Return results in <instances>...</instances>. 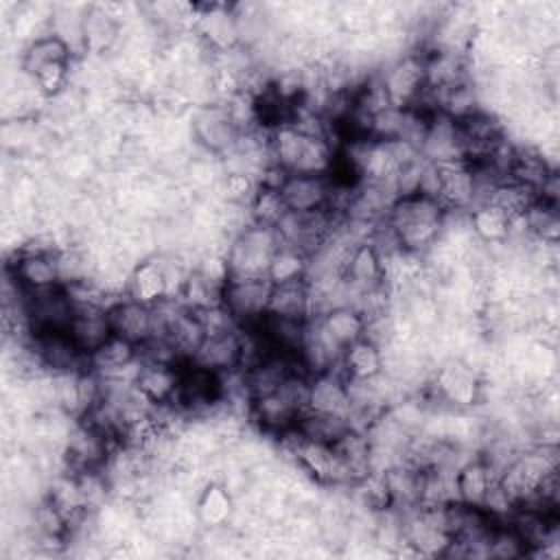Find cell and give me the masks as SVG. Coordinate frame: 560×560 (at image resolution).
Masks as SVG:
<instances>
[{"label": "cell", "mask_w": 560, "mask_h": 560, "mask_svg": "<svg viewBox=\"0 0 560 560\" xmlns=\"http://www.w3.org/2000/svg\"><path fill=\"white\" fill-rule=\"evenodd\" d=\"M192 31L197 39L210 50V55L238 46V31L232 4H195Z\"/></svg>", "instance_id": "obj_8"}, {"label": "cell", "mask_w": 560, "mask_h": 560, "mask_svg": "<svg viewBox=\"0 0 560 560\" xmlns=\"http://www.w3.org/2000/svg\"><path fill=\"white\" fill-rule=\"evenodd\" d=\"M127 295L147 306H153L164 298H168L164 267L158 256L142 258L131 267L129 280H127Z\"/></svg>", "instance_id": "obj_18"}, {"label": "cell", "mask_w": 560, "mask_h": 560, "mask_svg": "<svg viewBox=\"0 0 560 560\" xmlns=\"http://www.w3.org/2000/svg\"><path fill=\"white\" fill-rule=\"evenodd\" d=\"M308 409L317 411V413L339 416V418L348 420L350 398H348L346 378H343L341 372L332 370V372L311 376V381H308Z\"/></svg>", "instance_id": "obj_17"}, {"label": "cell", "mask_w": 560, "mask_h": 560, "mask_svg": "<svg viewBox=\"0 0 560 560\" xmlns=\"http://www.w3.org/2000/svg\"><path fill=\"white\" fill-rule=\"evenodd\" d=\"M523 219L532 238L545 245H558V238H560L558 203H549L536 197V201L523 212Z\"/></svg>", "instance_id": "obj_27"}, {"label": "cell", "mask_w": 560, "mask_h": 560, "mask_svg": "<svg viewBox=\"0 0 560 560\" xmlns=\"http://www.w3.org/2000/svg\"><path fill=\"white\" fill-rule=\"evenodd\" d=\"M536 197L538 195L534 188L518 184L514 179H505L492 190L488 203L512 219V217H521L536 201Z\"/></svg>", "instance_id": "obj_30"}, {"label": "cell", "mask_w": 560, "mask_h": 560, "mask_svg": "<svg viewBox=\"0 0 560 560\" xmlns=\"http://www.w3.org/2000/svg\"><path fill=\"white\" fill-rule=\"evenodd\" d=\"M343 280L357 293H363L383 284V260L378 252L372 247V243L365 241L352 249L343 267Z\"/></svg>", "instance_id": "obj_20"}, {"label": "cell", "mask_w": 560, "mask_h": 560, "mask_svg": "<svg viewBox=\"0 0 560 560\" xmlns=\"http://www.w3.org/2000/svg\"><path fill=\"white\" fill-rule=\"evenodd\" d=\"M238 328L206 335L203 341L199 343V348L195 350L190 363H195L208 372H214V374L241 370L243 352H241Z\"/></svg>", "instance_id": "obj_10"}, {"label": "cell", "mask_w": 560, "mask_h": 560, "mask_svg": "<svg viewBox=\"0 0 560 560\" xmlns=\"http://www.w3.org/2000/svg\"><path fill=\"white\" fill-rule=\"evenodd\" d=\"M179 376H182V365L142 363L136 376V387L151 405H168L175 400Z\"/></svg>", "instance_id": "obj_19"}, {"label": "cell", "mask_w": 560, "mask_h": 560, "mask_svg": "<svg viewBox=\"0 0 560 560\" xmlns=\"http://www.w3.org/2000/svg\"><path fill=\"white\" fill-rule=\"evenodd\" d=\"M74 317V304L63 287L46 291H26V324L31 335L68 330Z\"/></svg>", "instance_id": "obj_7"}, {"label": "cell", "mask_w": 560, "mask_h": 560, "mask_svg": "<svg viewBox=\"0 0 560 560\" xmlns=\"http://www.w3.org/2000/svg\"><path fill=\"white\" fill-rule=\"evenodd\" d=\"M122 37V22L114 4H90L83 15L85 55H107Z\"/></svg>", "instance_id": "obj_11"}, {"label": "cell", "mask_w": 560, "mask_h": 560, "mask_svg": "<svg viewBox=\"0 0 560 560\" xmlns=\"http://www.w3.org/2000/svg\"><path fill=\"white\" fill-rule=\"evenodd\" d=\"M418 195L438 199L440 197V168L433 162L422 160L420 177H418Z\"/></svg>", "instance_id": "obj_35"}, {"label": "cell", "mask_w": 560, "mask_h": 560, "mask_svg": "<svg viewBox=\"0 0 560 560\" xmlns=\"http://www.w3.org/2000/svg\"><path fill=\"white\" fill-rule=\"evenodd\" d=\"M335 190V179L330 173L311 175V173H289L280 186V195L289 210L311 212L330 206Z\"/></svg>", "instance_id": "obj_9"}, {"label": "cell", "mask_w": 560, "mask_h": 560, "mask_svg": "<svg viewBox=\"0 0 560 560\" xmlns=\"http://www.w3.org/2000/svg\"><path fill=\"white\" fill-rule=\"evenodd\" d=\"M341 374L343 378H372L383 372V352L376 341L361 337L341 354Z\"/></svg>", "instance_id": "obj_23"}, {"label": "cell", "mask_w": 560, "mask_h": 560, "mask_svg": "<svg viewBox=\"0 0 560 560\" xmlns=\"http://www.w3.org/2000/svg\"><path fill=\"white\" fill-rule=\"evenodd\" d=\"M269 315L280 317H293V319H311L313 317V300H311V287L306 278L273 284L271 298H269Z\"/></svg>", "instance_id": "obj_21"}, {"label": "cell", "mask_w": 560, "mask_h": 560, "mask_svg": "<svg viewBox=\"0 0 560 560\" xmlns=\"http://www.w3.org/2000/svg\"><path fill=\"white\" fill-rule=\"evenodd\" d=\"M350 429L346 418L339 416H328V413H317L306 409L298 422H295V431L313 442H322V444H335L346 431Z\"/></svg>", "instance_id": "obj_28"}, {"label": "cell", "mask_w": 560, "mask_h": 560, "mask_svg": "<svg viewBox=\"0 0 560 560\" xmlns=\"http://www.w3.org/2000/svg\"><path fill=\"white\" fill-rule=\"evenodd\" d=\"M378 74H381L389 105L400 109L413 107L422 90L427 88L424 55L418 50L402 52L400 57L385 63V68L378 70Z\"/></svg>", "instance_id": "obj_5"}, {"label": "cell", "mask_w": 560, "mask_h": 560, "mask_svg": "<svg viewBox=\"0 0 560 560\" xmlns=\"http://www.w3.org/2000/svg\"><path fill=\"white\" fill-rule=\"evenodd\" d=\"M306 271H308V256L298 247L282 243L269 262L267 278L271 280V284H282V282L306 278Z\"/></svg>", "instance_id": "obj_29"}, {"label": "cell", "mask_w": 560, "mask_h": 560, "mask_svg": "<svg viewBox=\"0 0 560 560\" xmlns=\"http://www.w3.org/2000/svg\"><path fill=\"white\" fill-rule=\"evenodd\" d=\"M282 238L273 225L249 223L236 236L230 238L225 249V262L230 278H262Z\"/></svg>", "instance_id": "obj_2"}, {"label": "cell", "mask_w": 560, "mask_h": 560, "mask_svg": "<svg viewBox=\"0 0 560 560\" xmlns=\"http://www.w3.org/2000/svg\"><path fill=\"white\" fill-rule=\"evenodd\" d=\"M214 190H217V199L223 203L249 206L258 190V179L243 171H225Z\"/></svg>", "instance_id": "obj_31"}, {"label": "cell", "mask_w": 560, "mask_h": 560, "mask_svg": "<svg viewBox=\"0 0 560 560\" xmlns=\"http://www.w3.org/2000/svg\"><path fill=\"white\" fill-rule=\"evenodd\" d=\"M271 280L262 278H228L221 291V306L236 319L238 326L258 324L269 308Z\"/></svg>", "instance_id": "obj_6"}, {"label": "cell", "mask_w": 560, "mask_h": 560, "mask_svg": "<svg viewBox=\"0 0 560 560\" xmlns=\"http://www.w3.org/2000/svg\"><path fill=\"white\" fill-rule=\"evenodd\" d=\"M529 549L525 540L518 536V532L508 523V521H497L490 538H488V558H499V560H514L527 556Z\"/></svg>", "instance_id": "obj_32"}, {"label": "cell", "mask_w": 560, "mask_h": 560, "mask_svg": "<svg viewBox=\"0 0 560 560\" xmlns=\"http://www.w3.org/2000/svg\"><path fill=\"white\" fill-rule=\"evenodd\" d=\"M236 514V497L223 481H208L195 499V516L203 529H225Z\"/></svg>", "instance_id": "obj_14"}, {"label": "cell", "mask_w": 560, "mask_h": 560, "mask_svg": "<svg viewBox=\"0 0 560 560\" xmlns=\"http://www.w3.org/2000/svg\"><path fill=\"white\" fill-rule=\"evenodd\" d=\"M241 129L232 120L228 107L223 103H203L195 109L190 118V138L192 142L214 158H225L234 151L238 142Z\"/></svg>", "instance_id": "obj_4"}, {"label": "cell", "mask_w": 560, "mask_h": 560, "mask_svg": "<svg viewBox=\"0 0 560 560\" xmlns=\"http://www.w3.org/2000/svg\"><path fill=\"white\" fill-rule=\"evenodd\" d=\"M52 61H72V55L59 37H55L52 33H44V35H37L35 39L26 42V46L22 48L20 70L26 72L28 77H33L39 68H44L46 63H52Z\"/></svg>", "instance_id": "obj_25"}, {"label": "cell", "mask_w": 560, "mask_h": 560, "mask_svg": "<svg viewBox=\"0 0 560 560\" xmlns=\"http://www.w3.org/2000/svg\"><path fill=\"white\" fill-rule=\"evenodd\" d=\"M319 322L326 330V335L343 350L357 339L365 337L368 324L363 315L354 306H335L328 308L324 315H319Z\"/></svg>", "instance_id": "obj_24"}, {"label": "cell", "mask_w": 560, "mask_h": 560, "mask_svg": "<svg viewBox=\"0 0 560 560\" xmlns=\"http://www.w3.org/2000/svg\"><path fill=\"white\" fill-rule=\"evenodd\" d=\"M107 317L112 324V332L131 341L133 346H142L153 335V313L151 306L131 300L129 295L116 300L107 308Z\"/></svg>", "instance_id": "obj_13"}, {"label": "cell", "mask_w": 560, "mask_h": 560, "mask_svg": "<svg viewBox=\"0 0 560 560\" xmlns=\"http://www.w3.org/2000/svg\"><path fill=\"white\" fill-rule=\"evenodd\" d=\"M68 79H70V61H52L46 63L44 68H39L33 74V81L37 85V90L46 96L52 98L57 94H61L68 88Z\"/></svg>", "instance_id": "obj_34"}, {"label": "cell", "mask_w": 560, "mask_h": 560, "mask_svg": "<svg viewBox=\"0 0 560 560\" xmlns=\"http://www.w3.org/2000/svg\"><path fill=\"white\" fill-rule=\"evenodd\" d=\"M440 168V197L446 210L468 212L475 206V177L472 166L464 160L438 164Z\"/></svg>", "instance_id": "obj_15"}, {"label": "cell", "mask_w": 560, "mask_h": 560, "mask_svg": "<svg viewBox=\"0 0 560 560\" xmlns=\"http://www.w3.org/2000/svg\"><path fill=\"white\" fill-rule=\"evenodd\" d=\"M444 214L446 208L438 199L416 192L398 197L385 214V221L405 252L424 256L440 238Z\"/></svg>", "instance_id": "obj_1"}, {"label": "cell", "mask_w": 560, "mask_h": 560, "mask_svg": "<svg viewBox=\"0 0 560 560\" xmlns=\"http://www.w3.org/2000/svg\"><path fill=\"white\" fill-rule=\"evenodd\" d=\"M287 203L280 195V188H271V186H258L252 203H249V212L254 223H262V225H273L282 219V214L287 212Z\"/></svg>", "instance_id": "obj_33"}, {"label": "cell", "mask_w": 560, "mask_h": 560, "mask_svg": "<svg viewBox=\"0 0 560 560\" xmlns=\"http://www.w3.org/2000/svg\"><path fill=\"white\" fill-rule=\"evenodd\" d=\"M420 158L433 164L464 160L457 120L446 114H431L420 144Z\"/></svg>", "instance_id": "obj_12"}, {"label": "cell", "mask_w": 560, "mask_h": 560, "mask_svg": "<svg viewBox=\"0 0 560 560\" xmlns=\"http://www.w3.org/2000/svg\"><path fill=\"white\" fill-rule=\"evenodd\" d=\"M497 483V477L486 466L481 455H475L466 459L457 472H455V486H457V499L468 505H483L490 488Z\"/></svg>", "instance_id": "obj_22"}, {"label": "cell", "mask_w": 560, "mask_h": 560, "mask_svg": "<svg viewBox=\"0 0 560 560\" xmlns=\"http://www.w3.org/2000/svg\"><path fill=\"white\" fill-rule=\"evenodd\" d=\"M468 225L472 236L483 245H501L510 234V217L490 203H481L468 210Z\"/></svg>", "instance_id": "obj_26"}, {"label": "cell", "mask_w": 560, "mask_h": 560, "mask_svg": "<svg viewBox=\"0 0 560 560\" xmlns=\"http://www.w3.org/2000/svg\"><path fill=\"white\" fill-rule=\"evenodd\" d=\"M68 335L72 343L90 357L96 348H101L114 332L107 317V308L103 306H74V317L68 326Z\"/></svg>", "instance_id": "obj_16"}, {"label": "cell", "mask_w": 560, "mask_h": 560, "mask_svg": "<svg viewBox=\"0 0 560 560\" xmlns=\"http://www.w3.org/2000/svg\"><path fill=\"white\" fill-rule=\"evenodd\" d=\"M433 398L451 409H468L483 396V376L459 357L438 363L431 376Z\"/></svg>", "instance_id": "obj_3"}]
</instances>
